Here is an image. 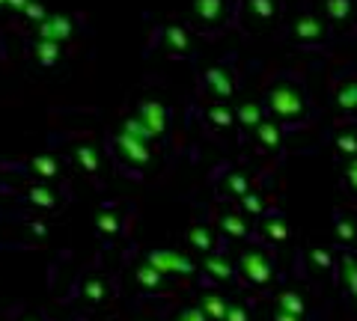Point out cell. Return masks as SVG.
Here are the masks:
<instances>
[{
    "label": "cell",
    "mask_w": 357,
    "mask_h": 321,
    "mask_svg": "<svg viewBox=\"0 0 357 321\" xmlns=\"http://www.w3.org/2000/svg\"><path fill=\"white\" fill-rule=\"evenodd\" d=\"M262 102H265V113L277 125H301L312 113L307 84L298 75H280L277 81H271Z\"/></svg>",
    "instance_id": "6da1fadb"
},
{
    "label": "cell",
    "mask_w": 357,
    "mask_h": 321,
    "mask_svg": "<svg viewBox=\"0 0 357 321\" xmlns=\"http://www.w3.org/2000/svg\"><path fill=\"white\" fill-rule=\"evenodd\" d=\"M229 24H236V0H191L188 30L203 33V36H218Z\"/></svg>",
    "instance_id": "7a4b0ae2"
},
{
    "label": "cell",
    "mask_w": 357,
    "mask_h": 321,
    "mask_svg": "<svg viewBox=\"0 0 357 321\" xmlns=\"http://www.w3.org/2000/svg\"><path fill=\"white\" fill-rule=\"evenodd\" d=\"M236 93H238V72L229 60L211 63L199 72V95L208 104H227L236 98Z\"/></svg>",
    "instance_id": "3957f363"
},
{
    "label": "cell",
    "mask_w": 357,
    "mask_h": 321,
    "mask_svg": "<svg viewBox=\"0 0 357 321\" xmlns=\"http://www.w3.org/2000/svg\"><path fill=\"white\" fill-rule=\"evenodd\" d=\"M283 18V0H238L236 3V24L244 33H268L280 24Z\"/></svg>",
    "instance_id": "277c9868"
},
{
    "label": "cell",
    "mask_w": 357,
    "mask_h": 321,
    "mask_svg": "<svg viewBox=\"0 0 357 321\" xmlns=\"http://www.w3.org/2000/svg\"><path fill=\"white\" fill-rule=\"evenodd\" d=\"M331 39H333V30L319 15V9H301L292 18V24H289V42L298 48L319 51V48H328Z\"/></svg>",
    "instance_id": "5b68a950"
},
{
    "label": "cell",
    "mask_w": 357,
    "mask_h": 321,
    "mask_svg": "<svg viewBox=\"0 0 357 321\" xmlns=\"http://www.w3.org/2000/svg\"><path fill=\"white\" fill-rule=\"evenodd\" d=\"M152 48L164 51L173 60H188L194 54V42H191V30L185 24H158L152 33Z\"/></svg>",
    "instance_id": "8992f818"
},
{
    "label": "cell",
    "mask_w": 357,
    "mask_h": 321,
    "mask_svg": "<svg viewBox=\"0 0 357 321\" xmlns=\"http://www.w3.org/2000/svg\"><path fill=\"white\" fill-rule=\"evenodd\" d=\"M319 15L333 33L357 27V0H319Z\"/></svg>",
    "instance_id": "52a82bcc"
},
{
    "label": "cell",
    "mask_w": 357,
    "mask_h": 321,
    "mask_svg": "<svg viewBox=\"0 0 357 321\" xmlns=\"http://www.w3.org/2000/svg\"><path fill=\"white\" fill-rule=\"evenodd\" d=\"M331 102L337 104V110H342L345 116H357V69H345L333 77Z\"/></svg>",
    "instance_id": "ba28073f"
},
{
    "label": "cell",
    "mask_w": 357,
    "mask_h": 321,
    "mask_svg": "<svg viewBox=\"0 0 357 321\" xmlns=\"http://www.w3.org/2000/svg\"><path fill=\"white\" fill-rule=\"evenodd\" d=\"M134 119L143 125L149 137H161L167 128H170V110H167L158 98H143L134 110Z\"/></svg>",
    "instance_id": "9c48e42d"
},
{
    "label": "cell",
    "mask_w": 357,
    "mask_h": 321,
    "mask_svg": "<svg viewBox=\"0 0 357 321\" xmlns=\"http://www.w3.org/2000/svg\"><path fill=\"white\" fill-rule=\"evenodd\" d=\"M72 36H75V18L63 15V13H48V18H45L42 24L33 27V39L57 42V45H63V42Z\"/></svg>",
    "instance_id": "30bf717a"
},
{
    "label": "cell",
    "mask_w": 357,
    "mask_h": 321,
    "mask_svg": "<svg viewBox=\"0 0 357 321\" xmlns=\"http://www.w3.org/2000/svg\"><path fill=\"white\" fill-rule=\"evenodd\" d=\"M30 60L42 65V69H54L63 60V45L57 42H45V39H30Z\"/></svg>",
    "instance_id": "8fae6325"
},
{
    "label": "cell",
    "mask_w": 357,
    "mask_h": 321,
    "mask_svg": "<svg viewBox=\"0 0 357 321\" xmlns=\"http://www.w3.org/2000/svg\"><path fill=\"white\" fill-rule=\"evenodd\" d=\"M265 123V104L259 102H241L236 110V125H241L244 131H256Z\"/></svg>",
    "instance_id": "7c38bea8"
},
{
    "label": "cell",
    "mask_w": 357,
    "mask_h": 321,
    "mask_svg": "<svg viewBox=\"0 0 357 321\" xmlns=\"http://www.w3.org/2000/svg\"><path fill=\"white\" fill-rule=\"evenodd\" d=\"M206 123L211 128H218V131H229L232 125H236V110H232L229 104H208L206 107Z\"/></svg>",
    "instance_id": "4fadbf2b"
},
{
    "label": "cell",
    "mask_w": 357,
    "mask_h": 321,
    "mask_svg": "<svg viewBox=\"0 0 357 321\" xmlns=\"http://www.w3.org/2000/svg\"><path fill=\"white\" fill-rule=\"evenodd\" d=\"M333 146H337L340 155H357V131L351 125L337 128V134H333Z\"/></svg>",
    "instance_id": "5bb4252c"
},
{
    "label": "cell",
    "mask_w": 357,
    "mask_h": 321,
    "mask_svg": "<svg viewBox=\"0 0 357 321\" xmlns=\"http://www.w3.org/2000/svg\"><path fill=\"white\" fill-rule=\"evenodd\" d=\"M21 18H24L27 24L36 27V24H42V21L48 18V6H45L42 0H30V6L24 9V13H21Z\"/></svg>",
    "instance_id": "9a60e30c"
},
{
    "label": "cell",
    "mask_w": 357,
    "mask_h": 321,
    "mask_svg": "<svg viewBox=\"0 0 357 321\" xmlns=\"http://www.w3.org/2000/svg\"><path fill=\"white\" fill-rule=\"evenodd\" d=\"M27 6H30V0H6V13H13V15H21Z\"/></svg>",
    "instance_id": "2e32d148"
},
{
    "label": "cell",
    "mask_w": 357,
    "mask_h": 321,
    "mask_svg": "<svg viewBox=\"0 0 357 321\" xmlns=\"http://www.w3.org/2000/svg\"><path fill=\"white\" fill-rule=\"evenodd\" d=\"M349 182H351V185L357 187V161L351 164V170H349Z\"/></svg>",
    "instance_id": "e0dca14e"
},
{
    "label": "cell",
    "mask_w": 357,
    "mask_h": 321,
    "mask_svg": "<svg viewBox=\"0 0 357 321\" xmlns=\"http://www.w3.org/2000/svg\"><path fill=\"white\" fill-rule=\"evenodd\" d=\"M0 9H6V0H0Z\"/></svg>",
    "instance_id": "ac0fdd59"
},
{
    "label": "cell",
    "mask_w": 357,
    "mask_h": 321,
    "mask_svg": "<svg viewBox=\"0 0 357 321\" xmlns=\"http://www.w3.org/2000/svg\"><path fill=\"white\" fill-rule=\"evenodd\" d=\"M0 48H3V45H0Z\"/></svg>",
    "instance_id": "d6986e66"
}]
</instances>
